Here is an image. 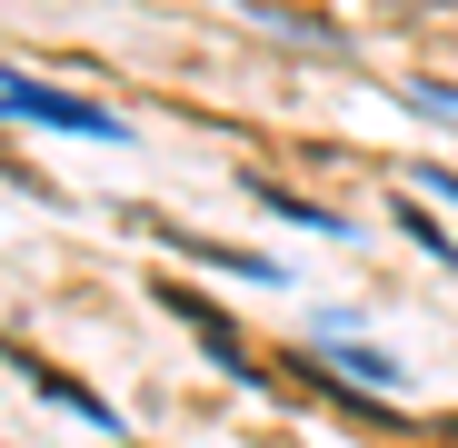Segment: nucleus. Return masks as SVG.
<instances>
[{"label":"nucleus","instance_id":"f257e3e1","mask_svg":"<svg viewBox=\"0 0 458 448\" xmlns=\"http://www.w3.org/2000/svg\"><path fill=\"white\" fill-rule=\"evenodd\" d=\"M0 120H40V130H81V139H130V120H120V110H90L81 90L21 80V70H0Z\"/></svg>","mask_w":458,"mask_h":448},{"label":"nucleus","instance_id":"f03ea898","mask_svg":"<svg viewBox=\"0 0 458 448\" xmlns=\"http://www.w3.org/2000/svg\"><path fill=\"white\" fill-rule=\"evenodd\" d=\"M160 309H170V319H190V329H199V349H209V359H219V368H229V379H259V359H250V349H240V329H229V319H219V309H209V299H199V289H180V279H160Z\"/></svg>","mask_w":458,"mask_h":448},{"label":"nucleus","instance_id":"7ed1b4c3","mask_svg":"<svg viewBox=\"0 0 458 448\" xmlns=\"http://www.w3.org/2000/svg\"><path fill=\"white\" fill-rule=\"evenodd\" d=\"M0 359H11V368H21V379L40 389V399H60V409H70V418H81V428H110V438H120V418H110V409H100V399H90L81 379H60V368H50L40 349H11V339H0Z\"/></svg>","mask_w":458,"mask_h":448},{"label":"nucleus","instance_id":"20e7f679","mask_svg":"<svg viewBox=\"0 0 458 448\" xmlns=\"http://www.w3.org/2000/svg\"><path fill=\"white\" fill-rule=\"evenodd\" d=\"M250 21H259V30H269V40H310V50H319V60H349V40H339V30H329V21H310V11H250Z\"/></svg>","mask_w":458,"mask_h":448},{"label":"nucleus","instance_id":"39448f33","mask_svg":"<svg viewBox=\"0 0 458 448\" xmlns=\"http://www.w3.org/2000/svg\"><path fill=\"white\" fill-rule=\"evenodd\" d=\"M329 379H349V389H389L399 368L378 359V349H329Z\"/></svg>","mask_w":458,"mask_h":448},{"label":"nucleus","instance_id":"423d86ee","mask_svg":"<svg viewBox=\"0 0 458 448\" xmlns=\"http://www.w3.org/2000/svg\"><path fill=\"white\" fill-rule=\"evenodd\" d=\"M259 199H269L279 219H299V230H349L339 209H319V199H299V190H259Z\"/></svg>","mask_w":458,"mask_h":448}]
</instances>
